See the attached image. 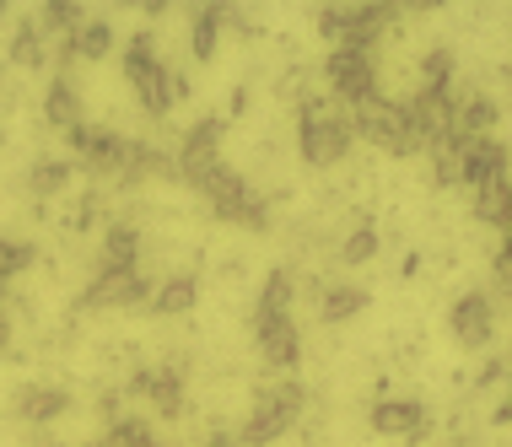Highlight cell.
<instances>
[{
    "mask_svg": "<svg viewBox=\"0 0 512 447\" xmlns=\"http://www.w3.org/2000/svg\"><path fill=\"white\" fill-rule=\"evenodd\" d=\"M372 431H378V437H399V442H421L426 437V404L383 399L378 410H372Z\"/></svg>",
    "mask_w": 512,
    "mask_h": 447,
    "instance_id": "cell-13",
    "label": "cell"
},
{
    "mask_svg": "<svg viewBox=\"0 0 512 447\" xmlns=\"http://www.w3.org/2000/svg\"><path fill=\"white\" fill-rule=\"evenodd\" d=\"M362 307H367L362 286H329L324 302H318V318H324V324H345V318H356Z\"/></svg>",
    "mask_w": 512,
    "mask_h": 447,
    "instance_id": "cell-20",
    "label": "cell"
},
{
    "mask_svg": "<svg viewBox=\"0 0 512 447\" xmlns=\"http://www.w3.org/2000/svg\"><path fill=\"white\" fill-rule=\"evenodd\" d=\"M44 114H49V124H60V130H76V124H81L76 87H71L65 76H54V87H49V97H44Z\"/></svg>",
    "mask_w": 512,
    "mask_h": 447,
    "instance_id": "cell-21",
    "label": "cell"
},
{
    "mask_svg": "<svg viewBox=\"0 0 512 447\" xmlns=\"http://www.w3.org/2000/svg\"><path fill=\"white\" fill-rule=\"evenodd\" d=\"M76 22H81V6H76V0H49V6H44V22H38V33H49V27H65V33H71Z\"/></svg>",
    "mask_w": 512,
    "mask_h": 447,
    "instance_id": "cell-29",
    "label": "cell"
},
{
    "mask_svg": "<svg viewBox=\"0 0 512 447\" xmlns=\"http://www.w3.org/2000/svg\"><path fill=\"white\" fill-rule=\"evenodd\" d=\"M227 17H232L227 6H200V11H195V22H189L195 60H211V54H216V33H221V22H227Z\"/></svg>",
    "mask_w": 512,
    "mask_h": 447,
    "instance_id": "cell-22",
    "label": "cell"
},
{
    "mask_svg": "<svg viewBox=\"0 0 512 447\" xmlns=\"http://www.w3.org/2000/svg\"><path fill=\"white\" fill-rule=\"evenodd\" d=\"M11 410H17V421L44 426V421H60V415L71 410V394H65V388H49V383H33L11 399Z\"/></svg>",
    "mask_w": 512,
    "mask_h": 447,
    "instance_id": "cell-16",
    "label": "cell"
},
{
    "mask_svg": "<svg viewBox=\"0 0 512 447\" xmlns=\"http://www.w3.org/2000/svg\"><path fill=\"white\" fill-rule=\"evenodd\" d=\"M135 264H141V237H135V227H108L98 270H135Z\"/></svg>",
    "mask_w": 512,
    "mask_h": 447,
    "instance_id": "cell-18",
    "label": "cell"
},
{
    "mask_svg": "<svg viewBox=\"0 0 512 447\" xmlns=\"http://www.w3.org/2000/svg\"><path fill=\"white\" fill-rule=\"evenodd\" d=\"M211 447H238V442H232V437H211Z\"/></svg>",
    "mask_w": 512,
    "mask_h": 447,
    "instance_id": "cell-34",
    "label": "cell"
},
{
    "mask_svg": "<svg viewBox=\"0 0 512 447\" xmlns=\"http://www.w3.org/2000/svg\"><path fill=\"white\" fill-rule=\"evenodd\" d=\"M130 394L151 399L162 415H178V410H184V372H178V367H141L130 377Z\"/></svg>",
    "mask_w": 512,
    "mask_h": 447,
    "instance_id": "cell-14",
    "label": "cell"
},
{
    "mask_svg": "<svg viewBox=\"0 0 512 447\" xmlns=\"http://www.w3.org/2000/svg\"><path fill=\"white\" fill-rule=\"evenodd\" d=\"M65 178H71V162H38L33 167V178H27V184H33V194H60L65 189Z\"/></svg>",
    "mask_w": 512,
    "mask_h": 447,
    "instance_id": "cell-27",
    "label": "cell"
},
{
    "mask_svg": "<svg viewBox=\"0 0 512 447\" xmlns=\"http://www.w3.org/2000/svg\"><path fill=\"white\" fill-rule=\"evenodd\" d=\"M459 184H475V189H496V184H507V146L496 141V135L459 146Z\"/></svg>",
    "mask_w": 512,
    "mask_h": 447,
    "instance_id": "cell-10",
    "label": "cell"
},
{
    "mask_svg": "<svg viewBox=\"0 0 512 447\" xmlns=\"http://www.w3.org/2000/svg\"><path fill=\"white\" fill-rule=\"evenodd\" d=\"M200 297V286H195V275H173V281H162L157 291H151V313H162V318H178V313H189Z\"/></svg>",
    "mask_w": 512,
    "mask_h": 447,
    "instance_id": "cell-19",
    "label": "cell"
},
{
    "mask_svg": "<svg viewBox=\"0 0 512 447\" xmlns=\"http://www.w3.org/2000/svg\"><path fill=\"white\" fill-rule=\"evenodd\" d=\"M65 135H71V151H76V157L92 167V173H119L124 135H114V130H92L87 119H81L76 130H65Z\"/></svg>",
    "mask_w": 512,
    "mask_h": 447,
    "instance_id": "cell-11",
    "label": "cell"
},
{
    "mask_svg": "<svg viewBox=\"0 0 512 447\" xmlns=\"http://www.w3.org/2000/svg\"><path fill=\"white\" fill-rule=\"evenodd\" d=\"M178 173H184L189 189H200L221 173V119H200L195 130L184 135V157H178Z\"/></svg>",
    "mask_w": 512,
    "mask_h": 447,
    "instance_id": "cell-7",
    "label": "cell"
},
{
    "mask_svg": "<svg viewBox=\"0 0 512 447\" xmlns=\"http://www.w3.org/2000/svg\"><path fill=\"white\" fill-rule=\"evenodd\" d=\"M448 81H453V54L432 49V54H426V65H421V92H448Z\"/></svg>",
    "mask_w": 512,
    "mask_h": 447,
    "instance_id": "cell-26",
    "label": "cell"
},
{
    "mask_svg": "<svg viewBox=\"0 0 512 447\" xmlns=\"http://www.w3.org/2000/svg\"><path fill=\"white\" fill-rule=\"evenodd\" d=\"M351 135L383 146L389 157H415V151H426L410 103H389V97H378V92L362 97V103H351Z\"/></svg>",
    "mask_w": 512,
    "mask_h": 447,
    "instance_id": "cell-1",
    "label": "cell"
},
{
    "mask_svg": "<svg viewBox=\"0 0 512 447\" xmlns=\"http://www.w3.org/2000/svg\"><path fill=\"white\" fill-rule=\"evenodd\" d=\"M351 119L340 114L335 103H302V119H297V146H302V157H308L313 167H329V162H340L345 151H351Z\"/></svg>",
    "mask_w": 512,
    "mask_h": 447,
    "instance_id": "cell-3",
    "label": "cell"
},
{
    "mask_svg": "<svg viewBox=\"0 0 512 447\" xmlns=\"http://www.w3.org/2000/svg\"><path fill=\"white\" fill-rule=\"evenodd\" d=\"M329 81L345 103H362V97L378 92V71H372V49L362 44H335L329 49Z\"/></svg>",
    "mask_w": 512,
    "mask_h": 447,
    "instance_id": "cell-8",
    "label": "cell"
},
{
    "mask_svg": "<svg viewBox=\"0 0 512 447\" xmlns=\"http://www.w3.org/2000/svg\"><path fill=\"white\" fill-rule=\"evenodd\" d=\"M205 200H211V211H216L221 221H238V227H248V232H265V227H270L265 194H254L238 173H227V167H221L211 184H205Z\"/></svg>",
    "mask_w": 512,
    "mask_h": 447,
    "instance_id": "cell-5",
    "label": "cell"
},
{
    "mask_svg": "<svg viewBox=\"0 0 512 447\" xmlns=\"http://www.w3.org/2000/svg\"><path fill=\"white\" fill-rule=\"evenodd\" d=\"M6 345H11V324H6V313H0V356H6Z\"/></svg>",
    "mask_w": 512,
    "mask_h": 447,
    "instance_id": "cell-33",
    "label": "cell"
},
{
    "mask_svg": "<svg viewBox=\"0 0 512 447\" xmlns=\"http://www.w3.org/2000/svg\"><path fill=\"white\" fill-rule=\"evenodd\" d=\"M27 264H33V243H11V237H0V286H6L11 275H22Z\"/></svg>",
    "mask_w": 512,
    "mask_h": 447,
    "instance_id": "cell-28",
    "label": "cell"
},
{
    "mask_svg": "<svg viewBox=\"0 0 512 447\" xmlns=\"http://www.w3.org/2000/svg\"><path fill=\"white\" fill-rule=\"evenodd\" d=\"M448 324H453V334H459L464 345H491V334H496V307H491L486 291H469V297L453 302Z\"/></svg>",
    "mask_w": 512,
    "mask_h": 447,
    "instance_id": "cell-12",
    "label": "cell"
},
{
    "mask_svg": "<svg viewBox=\"0 0 512 447\" xmlns=\"http://www.w3.org/2000/svg\"><path fill=\"white\" fill-rule=\"evenodd\" d=\"M108 49H114V27L98 22V17H81V22L71 27V38H65L60 60H71V54H81V60H103Z\"/></svg>",
    "mask_w": 512,
    "mask_h": 447,
    "instance_id": "cell-17",
    "label": "cell"
},
{
    "mask_svg": "<svg viewBox=\"0 0 512 447\" xmlns=\"http://www.w3.org/2000/svg\"><path fill=\"white\" fill-rule=\"evenodd\" d=\"M372 254H378V232L372 227H356L351 237H345V264H367Z\"/></svg>",
    "mask_w": 512,
    "mask_h": 447,
    "instance_id": "cell-30",
    "label": "cell"
},
{
    "mask_svg": "<svg viewBox=\"0 0 512 447\" xmlns=\"http://www.w3.org/2000/svg\"><path fill=\"white\" fill-rule=\"evenodd\" d=\"M11 60L44 65V33H38V22H17V33H11Z\"/></svg>",
    "mask_w": 512,
    "mask_h": 447,
    "instance_id": "cell-24",
    "label": "cell"
},
{
    "mask_svg": "<svg viewBox=\"0 0 512 447\" xmlns=\"http://www.w3.org/2000/svg\"><path fill=\"white\" fill-rule=\"evenodd\" d=\"M151 297V281L141 270H98V281H92L87 291H81L76 307H141Z\"/></svg>",
    "mask_w": 512,
    "mask_h": 447,
    "instance_id": "cell-9",
    "label": "cell"
},
{
    "mask_svg": "<svg viewBox=\"0 0 512 447\" xmlns=\"http://www.w3.org/2000/svg\"><path fill=\"white\" fill-rule=\"evenodd\" d=\"M502 367H507V361H502V356H491V361H486V372H480V388H491L496 377H502Z\"/></svg>",
    "mask_w": 512,
    "mask_h": 447,
    "instance_id": "cell-32",
    "label": "cell"
},
{
    "mask_svg": "<svg viewBox=\"0 0 512 447\" xmlns=\"http://www.w3.org/2000/svg\"><path fill=\"white\" fill-rule=\"evenodd\" d=\"M124 76H130V87H135V97H141V108L151 119H162L173 108V97L184 92V81L157 60V49H151L146 33H135L130 49H124Z\"/></svg>",
    "mask_w": 512,
    "mask_h": 447,
    "instance_id": "cell-2",
    "label": "cell"
},
{
    "mask_svg": "<svg viewBox=\"0 0 512 447\" xmlns=\"http://www.w3.org/2000/svg\"><path fill=\"white\" fill-rule=\"evenodd\" d=\"M0 17H6V0H0Z\"/></svg>",
    "mask_w": 512,
    "mask_h": 447,
    "instance_id": "cell-35",
    "label": "cell"
},
{
    "mask_svg": "<svg viewBox=\"0 0 512 447\" xmlns=\"http://www.w3.org/2000/svg\"><path fill=\"white\" fill-rule=\"evenodd\" d=\"M394 22V6H335V11H318V33L335 38V44H362L372 49L378 27Z\"/></svg>",
    "mask_w": 512,
    "mask_h": 447,
    "instance_id": "cell-6",
    "label": "cell"
},
{
    "mask_svg": "<svg viewBox=\"0 0 512 447\" xmlns=\"http://www.w3.org/2000/svg\"><path fill=\"white\" fill-rule=\"evenodd\" d=\"M254 334H259V351H265V361H275V367H297L302 340H297L292 313H281V318H254Z\"/></svg>",
    "mask_w": 512,
    "mask_h": 447,
    "instance_id": "cell-15",
    "label": "cell"
},
{
    "mask_svg": "<svg viewBox=\"0 0 512 447\" xmlns=\"http://www.w3.org/2000/svg\"><path fill=\"white\" fill-rule=\"evenodd\" d=\"M103 447H157V431H151L146 421H114Z\"/></svg>",
    "mask_w": 512,
    "mask_h": 447,
    "instance_id": "cell-25",
    "label": "cell"
},
{
    "mask_svg": "<svg viewBox=\"0 0 512 447\" xmlns=\"http://www.w3.org/2000/svg\"><path fill=\"white\" fill-rule=\"evenodd\" d=\"M292 270H270L265 275V291H259V307H254V318H281L286 307H292Z\"/></svg>",
    "mask_w": 512,
    "mask_h": 447,
    "instance_id": "cell-23",
    "label": "cell"
},
{
    "mask_svg": "<svg viewBox=\"0 0 512 447\" xmlns=\"http://www.w3.org/2000/svg\"><path fill=\"white\" fill-rule=\"evenodd\" d=\"M480 194V216L491 221V227H507V184H496V189H475Z\"/></svg>",
    "mask_w": 512,
    "mask_h": 447,
    "instance_id": "cell-31",
    "label": "cell"
},
{
    "mask_svg": "<svg viewBox=\"0 0 512 447\" xmlns=\"http://www.w3.org/2000/svg\"><path fill=\"white\" fill-rule=\"evenodd\" d=\"M302 404H308V388L302 383H275V388H259V399H254V415L243 421V447H265L275 437H286V431L297 426V415H302Z\"/></svg>",
    "mask_w": 512,
    "mask_h": 447,
    "instance_id": "cell-4",
    "label": "cell"
}]
</instances>
